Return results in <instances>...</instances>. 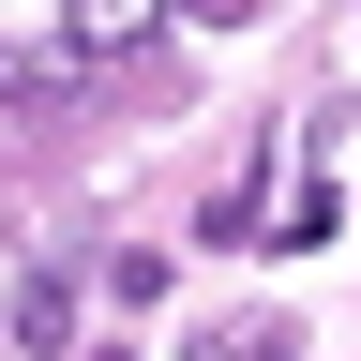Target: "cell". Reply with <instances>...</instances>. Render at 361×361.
Instances as JSON below:
<instances>
[{"instance_id": "cell-1", "label": "cell", "mask_w": 361, "mask_h": 361, "mask_svg": "<svg viewBox=\"0 0 361 361\" xmlns=\"http://www.w3.org/2000/svg\"><path fill=\"white\" fill-rule=\"evenodd\" d=\"M180 16V0H61V45H75V61H121V45H151Z\"/></svg>"}, {"instance_id": "cell-2", "label": "cell", "mask_w": 361, "mask_h": 361, "mask_svg": "<svg viewBox=\"0 0 361 361\" xmlns=\"http://www.w3.org/2000/svg\"><path fill=\"white\" fill-rule=\"evenodd\" d=\"M16 346L61 361V346H75V286H45V271H30V286H16Z\"/></svg>"}, {"instance_id": "cell-3", "label": "cell", "mask_w": 361, "mask_h": 361, "mask_svg": "<svg viewBox=\"0 0 361 361\" xmlns=\"http://www.w3.org/2000/svg\"><path fill=\"white\" fill-rule=\"evenodd\" d=\"M180 16H196V30H241V16H271V0H180Z\"/></svg>"}, {"instance_id": "cell-4", "label": "cell", "mask_w": 361, "mask_h": 361, "mask_svg": "<svg viewBox=\"0 0 361 361\" xmlns=\"http://www.w3.org/2000/svg\"><path fill=\"white\" fill-rule=\"evenodd\" d=\"M90 361H121V346H90Z\"/></svg>"}]
</instances>
